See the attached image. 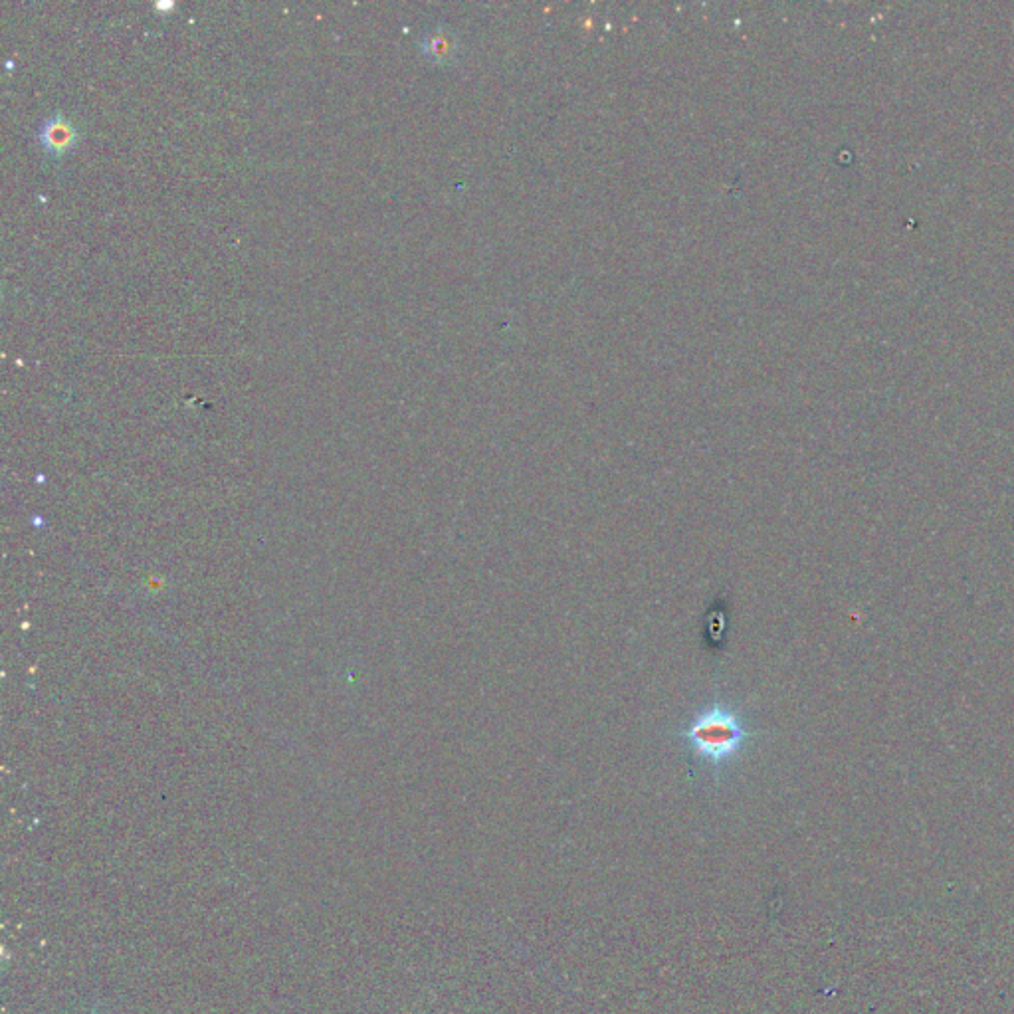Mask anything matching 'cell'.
<instances>
[{
	"label": "cell",
	"mask_w": 1014,
	"mask_h": 1014,
	"mask_svg": "<svg viewBox=\"0 0 1014 1014\" xmlns=\"http://www.w3.org/2000/svg\"><path fill=\"white\" fill-rule=\"evenodd\" d=\"M38 137H40V143L44 145L46 151L60 155V153L68 151L74 145V141H76V129H74V125L64 115L54 113L52 117H48L42 123L40 131H38Z\"/></svg>",
	"instance_id": "7a4b0ae2"
},
{
	"label": "cell",
	"mask_w": 1014,
	"mask_h": 1014,
	"mask_svg": "<svg viewBox=\"0 0 1014 1014\" xmlns=\"http://www.w3.org/2000/svg\"><path fill=\"white\" fill-rule=\"evenodd\" d=\"M420 48L430 60L446 62L456 52V38L452 32H448L444 28H436V30H430L424 34Z\"/></svg>",
	"instance_id": "3957f363"
},
{
	"label": "cell",
	"mask_w": 1014,
	"mask_h": 1014,
	"mask_svg": "<svg viewBox=\"0 0 1014 1014\" xmlns=\"http://www.w3.org/2000/svg\"><path fill=\"white\" fill-rule=\"evenodd\" d=\"M92 1014H102V1013H98V1011H94V1013H92Z\"/></svg>",
	"instance_id": "277c9868"
},
{
	"label": "cell",
	"mask_w": 1014,
	"mask_h": 1014,
	"mask_svg": "<svg viewBox=\"0 0 1014 1014\" xmlns=\"http://www.w3.org/2000/svg\"><path fill=\"white\" fill-rule=\"evenodd\" d=\"M759 735L745 711L721 696H715L674 731V739L682 745L690 763L708 771L715 783L747 753Z\"/></svg>",
	"instance_id": "6da1fadb"
}]
</instances>
